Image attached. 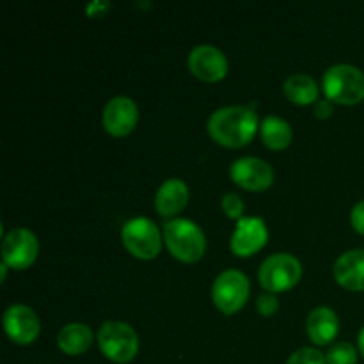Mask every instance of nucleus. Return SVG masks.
<instances>
[{"instance_id": "nucleus-1", "label": "nucleus", "mask_w": 364, "mask_h": 364, "mask_svg": "<svg viewBox=\"0 0 364 364\" xmlns=\"http://www.w3.org/2000/svg\"><path fill=\"white\" fill-rule=\"evenodd\" d=\"M256 103L251 105H230L215 110L210 116L208 134L223 148L238 149L247 146L258 132Z\"/></svg>"}, {"instance_id": "nucleus-2", "label": "nucleus", "mask_w": 364, "mask_h": 364, "mask_svg": "<svg viewBox=\"0 0 364 364\" xmlns=\"http://www.w3.org/2000/svg\"><path fill=\"white\" fill-rule=\"evenodd\" d=\"M164 242L171 256L181 263H198L206 252V237L188 219H173L164 224Z\"/></svg>"}, {"instance_id": "nucleus-3", "label": "nucleus", "mask_w": 364, "mask_h": 364, "mask_svg": "<svg viewBox=\"0 0 364 364\" xmlns=\"http://www.w3.org/2000/svg\"><path fill=\"white\" fill-rule=\"evenodd\" d=\"M326 100L340 105H358L364 100V73L350 64H334L323 73Z\"/></svg>"}, {"instance_id": "nucleus-4", "label": "nucleus", "mask_w": 364, "mask_h": 364, "mask_svg": "<svg viewBox=\"0 0 364 364\" xmlns=\"http://www.w3.org/2000/svg\"><path fill=\"white\" fill-rule=\"evenodd\" d=\"M98 347L100 352L105 355L109 361L116 364H127L134 361L139 354V336L132 326L124 322H103L98 331Z\"/></svg>"}, {"instance_id": "nucleus-5", "label": "nucleus", "mask_w": 364, "mask_h": 364, "mask_svg": "<svg viewBox=\"0 0 364 364\" xmlns=\"http://www.w3.org/2000/svg\"><path fill=\"white\" fill-rule=\"evenodd\" d=\"M302 277V265L294 255L277 252L269 256L258 270V279L263 290L269 294L288 291L299 284Z\"/></svg>"}, {"instance_id": "nucleus-6", "label": "nucleus", "mask_w": 364, "mask_h": 364, "mask_svg": "<svg viewBox=\"0 0 364 364\" xmlns=\"http://www.w3.org/2000/svg\"><path fill=\"white\" fill-rule=\"evenodd\" d=\"M121 240L124 249L142 262L155 259L162 251V235L156 224L146 217L128 220L121 231Z\"/></svg>"}, {"instance_id": "nucleus-7", "label": "nucleus", "mask_w": 364, "mask_h": 364, "mask_svg": "<svg viewBox=\"0 0 364 364\" xmlns=\"http://www.w3.org/2000/svg\"><path fill=\"white\" fill-rule=\"evenodd\" d=\"M249 294H251V284H249L247 276L237 269L224 270L217 276L212 287L213 304L217 306L224 315H235L240 311L247 302Z\"/></svg>"}, {"instance_id": "nucleus-8", "label": "nucleus", "mask_w": 364, "mask_h": 364, "mask_svg": "<svg viewBox=\"0 0 364 364\" xmlns=\"http://www.w3.org/2000/svg\"><path fill=\"white\" fill-rule=\"evenodd\" d=\"M39 255L38 237L27 228H14L2 240V263L13 270L34 265Z\"/></svg>"}, {"instance_id": "nucleus-9", "label": "nucleus", "mask_w": 364, "mask_h": 364, "mask_svg": "<svg viewBox=\"0 0 364 364\" xmlns=\"http://www.w3.org/2000/svg\"><path fill=\"white\" fill-rule=\"evenodd\" d=\"M230 176L238 187L249 192H263L274 185V169L265 160L244 156L231 164Z\"/></svg>"}, {"instance_id": "nucleus-10", "label": "nucleus", "mask_w": 364, "mask_h": 364, "mask_svg": "<svg viewBox=\"0 0 364 364\" xmlns=\"http://www.w3.org/2000/svg\"><path fill=\"white\" fill-rule=\"evenodd\" d=\"M188 70L198 80L215 84L226 78L228 59L219 48L212 45H199L188 53Z\"/></svg>"}, {"instance_id": "nucleus-11", "label": "nucleus", "mask_w": 364, "mask_h": 364, "mask_svg": "<svg viewBox=\"0 0 364 364\" xmlns=\"http://www.w3.org/2000/svg\"><path fill=\"white\" fill-rule=\"evenodd\" d=\"M4 329L11 341L16 345L34 343L41 333V320L34 309L23 304H13L4 313Z\"/></svg>"}, {"instance_id": "nucleus-12", "label": "nucleus", "mask_w": 364, "mask_h": 364, "mask_svg": "<svg viewBox=\"0 0 364 364\" xmlns=\"http://www.w3.org/2000/svg\"><path fill=\"white\" fill-rule=\"evenodd\" d=\"M269 240V230L265 220L259 217H244L237 223L235 233L231 237V252L238 258H249L265 247Z\"/></svg>"}, {"instance_id": "nucleus-13", "label": "nucleus", "mask_w": 364, "mask_h": 364, "mask_svg": "<svg viewBox=\"0 0 364 364\" xmlns=\"http://www.w3.org/2000/svg\"><path fill=\"white\" fill-rule=\"evenodd\" d=\"M103 128L112 137H127L139 123V109L128 96H116L109 100L103 109Z\"/></svg>"}, {"instance_id": "nucleus-14", "label": "nucleus", "mask_w": 364, "mask_h": 364, "mask_svg": "<svg viewBox=\"0 0 364 364\" xmlns=\"http://www.w3.org/2000/svg\"><path fill=\"white\" fill-rule=\"evenodd\" d=\"M334 279L345 290L364 291V249L348 251L336 259Z\"/></svg>"}, {"instance_id": "nucleus-15", "label": "nucleus", "mask_w": 364, "mask_h": 364, "mask_svg": "<svg viewBox=\"0 0 364 364\" xmlns=\"http://www.w3.org/2000/svg\"><path fill=\"white\" fill-rule=\"evenodd\" d=\"M306 331H308V336L313 343L323 347V345H329L336 340L338 333H340V320L333 309L320 306L309 313Z\"/></svg>"}, {"instance_id": "nucleus-16", "label": "nucleus", "mask_w": 364, "mask_h": 364, "mask_svg": "<svg viewBox=\"0 0 364 364\" xmlns=\"http://www.w3.org/2000/svg\"><path fill=\"white\" fill-rule=\"evenodd\" d=\"M188 205V187L178 178L166 180L155 194V208L162 217H174Z\"/></svg>"}, {"instance_id": "nucleus-17", "label": "nucleus", "mask_w": 364, "mask_h": 364, "mask_svg": "<svg viewBox=\"0 0 364 364\" xmlns=\"http://www.w3.org/2000/svg\"><path fill=\"white\" fill-rule=\"evenodd\" d=\"M92 341H95V334H92L91 327L85 323H68L57 334L59 348L71 358L85 354L91 348Z\"/></svg>"}, {"instance_id": "nucleus-18", "label": "nucleus", "mask_w": 364, "mask_h": 364, "mask_svg": "<svg viewBox=\"0 0 364 364\" xmlns=\"http://www.w3.org/2000/svg\"><path fill=\"white\" fill-rule=\"evenodd\" d=\"M283 91L284 96H287L294 105L299 107L313 105V103L318 102L320 95L318 84L315 82V78L304 73H295L291 75V77H288L283 85Z\"/></svg>"}, {"instance_id": "nucleus-19", "label": "nucleus", "mask_w": 364, "mask_h": 364, "mask_svg": "<svg viewBox=\"0 0 364 364\" xmlns=\"http://www.w3.org/2000/svg\"><path fill=\"white\" fill-rule=\"evenodd\" d=\"M259 137L263 144L272 151H283L291 144L294 132L284 119L277 116H267L259 124Z\"/></svg>"}, {"instance_id": "nucleus-20", "label": "nucleus", "mask_w": 364, "mask_h": 364, "mask_svg": "<svg viewBox=\"0 0 364 364\" xmlns=\"http://www.w3.org/2000/svg\"><path fill=\"white\" fill-rule=\"evenodd\" d=\"M327 364H358V350L347 341L333 345L326 354Z\"/></svg>"}, {"instance_id": "nucleus-21", "label": "nucleus", "mask_w": 364, "mask_h": 364, "mask_svg": "<svg viewBox=\"0 0 364 364\" xmlns=\"http://www.w3.org/2000/svg\"><path fill=\"white\" fill-rule=\"evenodd\" d=\"M287 364H327L326 355L318 350V348L313 347H304L299 348L297 352L288 358Z\"/></svg>"}, {"instance_id": "nucleus-22", "label": "nucleus", "mask_w": 364, "mask_h": 364, "mask_svg": "<svg viewBox=\"0 0 364 364\" xmlns=\"http://www.w3.org/2000/svg\"><path fill=\"white\" fill-rule=\"evenodd\" d=\"M223 210L230 219H235L238 223L244 219V201L238 194H226L223 198Z\"/></svg>"}, {"instance_id": "nucleus-23", "label": "nucleus", "mask_w": 364, "mask_h": 364, "mask_svg": "<svg viewBox=\"0 0 364 364\" xmlns=\"http://www.w3.org/2000/svg\"><path fill=\"white\" fill-rule=\"evenodd\" d=\"M256 309L262 316H274L279 309V301L274 294H263L258 297V302H256Z\"/></svg>"}, {"instance_id": "nucleus-24", "label": "nucleus", "mask_w": 364, "mask_h": 364, "mask_svg": "<svg viewBox=\"0 0 364 364\" xmlns=\"http://www.w3.org/2000/svg\"><path fill=\"white\" fill-rule=\"evenodd\" d=\"M350 224L359 235H363V237H364V199H363V201H359L358 205L352 208Z\"/></svg>"}, {"instance_id": "nucleus-25", "label": "nucleus", "mask_w": 364, "mask_h": 364, "mask_svg": "<svg viewBox=\"0 0 364 364\" xmlns=\"http://www.w3.org/2000/svg\"><path fill=\"white\" fill-rule=\"evenodd\" d=\"M110 2L107 0H95V2L87 4L85 7V13H87L89 18H98V16H105L107 13L110 11Z\"/></svg>"}, {"instance_id": "nucleus-26", "label": "nucleus", "mask_w": 364, "mask_h": 364, "mask_svg": "<svg viewBox=\"0 0 364 364\" xmlns=\"http://www.w3.org/2000/svg\"><path fill=\"white\" fill-rule=\"evenodd\" d=\"M333 114H334L333 102H329V100H318V102L315 103V116L318 117V119H329Z\"/></svg>"}, {"instance_id": "nucleus-27", "label": "nucleus", "mask_w": 364, "mask_h": 364, "mask_svg": "<svg viewBox=\"0 0 364 364\" xmlns=\"http://www.w3.org/2000/svg\"><path fill=\"white\" fill-rule=\"evenodd\" d=\"M358 348H359V354L364 358V327L359 331V336H358Z\"/></svg>"}, {"instance_id": "nucleus-28", "label": "nucleus", "mask_w": 364, "mask_h": 364, "mask_svg": "<svg viewBox=\"0 0 364 364\" xmlns=\"http://www.w3.org/2000/svg\"><path fill=\"white\" fill-rule=\"evenodd\" d=\"M7 269H9V267H7L6 263H2V265H0V279H2V283L6 281V277H7Z\"/></svg>"}]
</instances>
